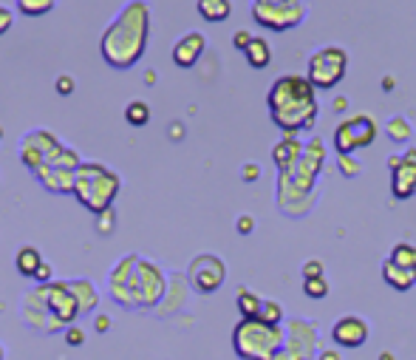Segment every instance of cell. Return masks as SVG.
<instances>
[{"label": "cell", "mask_w": 416, "mask_h": 360, "mask_svg": "<svg viewBox=\"0 0 416 360\" xmlns=\"http://www.w3.org/2000/svg\"><path fill=\"white\" fill-rule=\"evenodd\" d=\"M314 91L317 88L309 82V77H300V74H283L272 82L269 97H266L269 116L286 136L314 128V122H317Z\"/></svg>", "instance_id": "cell-1"}, {"label": "cell", "mask_w": 416, "mask_h": 360, "mask_svg": "<svg viewBox=\"0 0 416 360\" xmlns=\"http://www.w3.org/2000/svg\"><path fill=\"white\" fill-rule=\"evenodd\" d=\"M286 347V329L261 318H241L232 329V349L241 360H275Z\"/></svg>", "instance_id": "cell-2"}, {"label": "cell", "mask_w": 416, "mask_h": 360, "mask_svg": "<svg viewBox=\"0 0 416 360\" xmlns=\"http://www.w3.org/2000/svg\"><path fill=\"white\" fill-rule=\"evenodd\" d=\"M323 159H326V151H323V145L314 139V142L306 145L303 156H300L289 170H280V179H278V202H280L283 210L289 207V199H306V196L312 193Z\"/></svg>", "instance_id": "cell-3"}, {"label": "cell", "mask_w": 416, "mask_h": 360, "mask_svg": "<svg viewBox=\"0 0 416 360\" xmlns=\"http://www.w3.org/2000/svg\"><path fill=\"white\" fill-rule=\"evenodd\" d=\"M346 71H349V54L340 45H323L306 62V77L317 91H332L334 85H340Z\"/></svg>", "instance_id": "cell-4"}, {"label": "cell", "mask_w": 416, "mask_h": 360, "mask_svg": "<svg viewBox=\"0 0 416 360\" xmlns=\"http://www.w3.org/2000/svg\"><path fill=\"white\" fill-rule=\"evenodd\" d=\"M252 17L263 28L289 31L303 23L306 6L303 0H252Z\"/></svg>", "instance_id": "cell-5"}, {"label": "cell", "mask_w": 416, "mask_h": 360, "mask_svg": "<svg viewBox=\"0 0 416 360\" xmlns=\"http://www.w3.org/2000/svg\"><path fill=\"white\" fill-rule=\"evenodd\" d=\"M377 131H380V128H377V119H374V116H368V114L349 116V119L340 122L337 131H334V148H337L340 156H354V151L374 145Z\"/></svg>", "instance_id": "cell-6"}, {"label": "cell", "mask_w": 416, "mask_h": 360, "mask_svg": "<svg viewBox=\"0 0 416 360\" xmlns=\"http://www.w3.org/2000/svg\"><path fill=\"white\" fill-rule=\"evenodd\" d=\"M317 355V327L306 318H292L286 324V347L275 360H312Z\"/></svg>", "instance_id": "cell-7"}, {"label": "cell", "mask_w": 416, "mask_h": 360, "mask_svg": "<svg viewBox=\"0 0 416 360\" xmlns=\"http://www.w3.org/2000/svg\"><path fill=\"white\" fill-rule=\"evenodd\" d=\"M391 168V193L397 202H405L416 193V148H408L403 156L388 159Z\"/></svg>", "instance_id": "cell-8"}, {"label": "cell", "mask_w": 416, "mask_h": 360, "mask_svg": "<svg viewBox=\"0 0 416 360\" xmlns=\"http://www.w3.org/2000/svg\"><path fill=\"white\" fill-rule=\"evenodd\" d=\"M224 278H226V267H224V261L218 256H199V258H193V264H190V284H193V290L209 295V293H215L224 284Z\"/></svg>", "instance_id": "cell-9"}, {"label": "cell", "mask_w": 416, "mask_h": 360, "mask_svg": "<svg viewBox=\"0 0 416 360\" xmlns=\"http://www.w3.org/2000/svg\"><path fill=\"white\" fill-rule=\"evenodd\" d=\"M80 176H85V170H82ZM85 185H88V190H82V193H77V196H80V202H82L85 207H91V210H105V207L111 204L116 187H119L116 176L108 173V170H99V176H85Z\"/></svg>", "instance_id": "cell-10"}, {"label": "cell", "mask_w": 416, "mask_h": 360, "mask_svg": "<svg viewBox=\"0 0 416 360\" xmlns=\"http://www.w3.org/2000/svg\"><path fill=\"white\" fill-rule=\"evenodd\" d=\"M332 341L340 349H360L368 341V324L360 315H343L332 327Z\"/></svg>", "instance_id": "cell-11"}, {"label": "cell", "mask_w": 416, "mask_h": 360, "mask_svg": "<svg viewBox=\"0 0 416 360\" xmlns=\"http://www.w3.org/2000/svg\"><path fill=\"white\" fill-rule=\"evenodd\" d=\"M204 45H207V40H204L202 31L185 34V37L173 45V62H176L179 68H193V65L199 62V57L204 54Z\"/></svg>", "instance_id": "cell-12"}, {"label": "cell", "mask_w": 416, "mask_h": 360, "mask_svg": "<svg viewBox=\"0 0 416 360\" xmlns=\"http://www.w3.org/2000/svg\"><path fill=\"white\" fill-rule=\"evenodd\" d=\"M139 293H142V304H156L165 293V278L159 273L156 264H142L139 267Z\"/></svg>", "instance_id": "cell-13"}, {"label": "cell", "mask_w": 416, "mask_h": 360, "mask_svg": "<svg viewBox=\"0 0 416 360\" xmlns=\"http://www.w3.org/2000/svg\"><path fill=\"white\" fill-rule=\"evenodd\" d=\"M383 281L397 293H408L416 287V270H405V267L394 264L391 258H385L383 261Z\"/></svg>", "instance_id": "cell-14"}, {"label": "cell", "mask_w": 416, "mask_h": 360, "mask_svg": "<svg viewBox=\"0 0 416 360\" xmlns=\"http://www.w3.org/2000/svg\"><path fill=\"white\" fill-rule=\"evenodd\" d=\"M48 304H51V310H54L62 321H74V315H77V310H80L77 295H74V290H68V287H51Z\"/></svg>", "instance_id": "cell-15"}, {"label": "cell", "mask_w": 416, "mask_h": 360, "mask_svg": "<svg viewBox=\"0 0 416 360\" xmlns=\"http://www.w3.org/2000/svg\"><path fill=\"white\" fill-rule=\"evenodd\" d=\"M303 142H297L295 136H286V139H280L275 148H272V159H275V165H278V170H289L300 156H303Z\"/></svg>", "instance_id": "cell-16"}, {"label": "cell", "mask_w": 416, "mask_h": 360, "mask_svg": "<svg viewBox=\"0 0 416 360\" xmlns=\"http://www.w3.org/2000/svg\"><path fill=\"white\" fill-rule=\"evenodd\" d=\"M196 9H199V14L207 23H224L232 14V3L229 0H199Z\"/></svg>", "instance_id": "cell-17"}, {"label": "cell", "mask_w": 416, "mask_h": 360, "mask_svg": "<svg viewBox=\"0 0 416 360\" xmlns=\"http://www.w3.org/2000/svg\"><path fill=\"white\" fill-rule=\"evenodd\" d=\"M243 54H246V62L252 68H266L272 62V48H269V43L263 37H252V43L246 45Z\"/></svg>", "instance_id": "cell-18"}, {"label": "cell", "mask_w": 416, "mask_h": 360, "mask_svg": "<svg viewBox=\"0 0 416 360\" xmlns=\"http://www.w3.org/2000/svg\"><path fill=\"white\" fill-rule=\"evenodd\" d=\"M235 307H238L241 318H258V315H261V307H263V301H261V298H258L252 290L241 287V290H238V295H235Z\"/></svg>", "instance_id": "cell-19"}, {"label": "cell", "mask_w": 416, "mask_h": 360, "mask_svg": "<svg viewBox=\"0 0 416 360\" xmlns=\"http://www.w3.org/2000/svg\"><path fill=\"white\" fill-rule=\"evenodd\" d=\"M385 133H388L391 142H400L403 145V142H408L414 136V125H411L408 116H391L388 125H385Z\"/></svg>", "instance_id": "cell-20"}, {"label": "cell", "mask_w": 416, "mask_h": 360, "mask_svg": "<svg viewBox=\"0 0 416 360\" xmlns=\"http://www.w3.org/2000/svg\"><path fill=\"white\" fill-rule=\"evenodd\" d=\"M40 267H43V261H40V253H37L34 247H23V250L17 253V270H20L23 276H37Z\"/></svg>", "instance_id": "cell-21"}, {"label": "cell", "mask_w": 416, "mask_h": 360, "mask_svg": "<svg viewBox=\"0 0 416 360\" xmlns=\"http://www.w3.org/2000/svg\"><path fill=\"white\" fill-rule=\"evenodd\" d=\"M394 264H400V267H405V270H416V244H408V241H400L394 250H391V256H388Z\"/></svg>", "instance_id": "cell-22"}, {"label": "cell", "mask_w": 416, "mask_h": 360, "mask_svg": "<svg viewBox=\"0 0 416 360\" xmlns=\"http://www.w3.org/2000/svg\"><path fill=\"white\" fill-rule=\"evenodd\" d=\"M125 119H128L131 125H145V122L150 119V108H148V102L133 99V102L128 105V111H125Z\"/></svg>", "instance_id": "cell-23"}, {"label": "cell", "mask_w": 416, "mask_h": 360, "mask_svg": "<svg viewBox=\"0 0 416 360\" xmlns=\"http://www.w3.org/2000/svg\"><path fill=\"white\" fill-rule=\"evenodd\" d=\"M303 293H306V298H312V301L326 298V295H329V281H326V276H323V278H303Z\"/></svg>", "instance_id": "cell-24"}, {"label": "cell", "mask_w": 416, "mask_h": 360, "mask_svg": "<svg viewBox=\"0 0 416 360\" xmlns=\"http://www.w3.org/2000/svg\"><path fill=\"white\" fill-rule=\"evenodd\" d=\"M263 324H272V327H280L283 324V307L278 301H263L261 307V315H258Z\"/></svg>", "instance_id": "cell-25"}, {"label": "cell", "mask_w": 416, "mask_h": 360, "mask_svg": "<svg viewBox=\"0 0 416 360\" xmlns=\"http://www.w3.org/2000/svg\"><path fill=\"white\" fill-rule=\"evenodd\" d=\"M17 6H20V11L23 14H45V11H51V6H54V0H17Z\"/></svg>", "instance_id": "cell-26"}, {"label": "cell", "mask_w": 416, "mask_h": 360, "mask_svg": "<svg viewBox=\"0 0 416 360\" xmlns=\"http://www.w3.org/2000/svg\"><path fill=\"white\" fill-rule=\"evenodd\" d=\"M337 168H340V173L349 176V179L360 176V170H363V165H360L354 156H340V159H337Z\"/></svg>", "instance_id": "cell-27"}, {"label": "cell", "mask_w": 416, "mask_h": 360, "mask_svg": "<svg viewBox=\"0 0 416 360\" xmlns=\"http://www.w3.org/2000/svg\"><path fill=\"white\" fill-rule=\"evenodd\" d=\"M323 261L320 258H309L306 264H303V278H323Z\"/></svg>", "instance_id": "cell-28"}, {"label": "cell", "mask_w": 416, "mask_h": 360, "mask_svg": "<svg viewBox=\"0 0 416 360\" xmlns=\"http://www.w3.org/2000/svg\"><path fill=\"white\" fill-rule=\"evenodd\" d=\"M252 37H255V34H249L246 28H241V31H235V37H232V43H235V48H241V51H246V45L252 43Z\"/></svg>", "instance_id": "cell-29"}, {"label": "cell", "mask_w": 416, "mask_h": 360, "mask_svg": "<svg viewBox=\"0 0 416 360\" xmlns=\"http://www.w3.org/2000/svg\"><path fill=\"white\" fill-rule=\"evenodd\" d=\"M11 23H14V14H11V9L0 6V34H6V31L11 28Z\"/></svg>", "instance_id": "cell-30"}, {"label": "cell", "mask_w": 416, "mask_h": 360, "mask_svg": "<svg viewBox=\"0 0 416 360\" xmlns=\"http://www.w3.org/2000/svg\"><path fill=\"white\" fill-rule=\"evenodd\" d=\"M252 230H255V219H252V216H246V213H243V216H241V219H238V233H241V236H249V233H252Z\"/></svg>", "instance_id": "cell-31"}, {"label": "cell", "mask_w": 416, "mask_h": 360, "mask_svg": "<svg viewBox=\"0 0 416 360\" xmlns=\"http://www.w3.org/2000/svg\"><path fill=\"white\" fill-rule=\"evenodd\" d=\"M57 91H60V94H71V91H74V80H71L68 74L57 77Z\"/></svg>", "instance_id": "cell-32"}, {"label": "cell", "mask_w": 416, "mask_h": 360, "mask_svg": "<svg viewBox=\"0 0 416 360\" xmlns=\"http://www.w3.org/2000/svg\"><path fill=\"white\" fill-rule=\"evenodd\" d=\"M65 341H68V344H71V347H80V344H82V341H85V335H82V332H80V329H77V327H71V329H68V332H65Z\"/></svg>", "instance_id": "cell-33"}, {"label": "cell", "mask_w": 416, "mask_h": 360, "mask_svg": "<svg viewBox=\"0 0 416 360\" xmlns=\"http://www.w3.org/2000/svg\"><path fill=\"white\" fill-rule=\"evenodd\" d=\"M258 176H261V168H258V165H252V162L243 165V182H255Z\"/></svg>", "instance_id": "cell-34"}, {"label": "cell", "mask_w": 416, "mask_h": 360, "mask_svg": "<svg viewBox=\"0 0 416 360\" xmlns=\"http://www.w3.org/2000/svg\"><path fill=\"white\" fill-rule=\"evenodd\" d=\"M317 360H343V358H340V352H337V349H320Z\"/></svg>", "instance_id": "cell-35"}, {"label": "cell", "mask_w": 416, "mask_h": 360, "mask_svg": "<svg viewBox=\"0 0 416 360\" xmlns=\"http://www.w3.org/2000/svg\"><path fill=\"white\" fill-rule=\"evenodd\" d=\"M343 108H349V99L346 97H337L334 99V111H343Z\"/></svg>", "instance_id": "cell-36"}, {"label": "cell", "mask_w": 416, "mask_h": 360, "mask_svg": "<svg viewBox=\"0 0 416 360\" xmlns=\"http://www.w3.org/2000/svg\"><path fill=\"white\" fill-rule=\"evenodd\" d=\"M48 273H51V270H48L45 264H43V267L37 270V276H34V278H37V281H45V278H48Z\"/></svg>", "instance_id": "cell-37"}, {"label": "cell", "mask_w": 416, "mask_h": 360, "mask_svg": "<svg viewBox=\"0 0 416 360\" xmlns=\"http://www.w3.org/2000/svg\"><path fill=\"white\" fill-rule=\"evenodd\" d=\"M383 91H394V77H385L383 80Z\"/></svg>", "instance_id": "cell-38"}, {"label": "cell", "mask_w": 416, "mask_h": 360, "mask_svg": "<svg viewBox=\"0 0 416 360\" xmlns=\"http://www.w3.org/2000/svg\"><path fill=\"white\" fill-rule=\"evenodd\" d=\"M108 327H111V321H108V318H97V329H99V332H102V329H108Z\"/></svg>", "instance_id": "cell-39"}, {"label": "cell", "mask_w": 416, "mask_h": 360, "mask_svg": "<svg viewBox=\"0 0 416 360\" xmlns=\"http://www.w3.org/2000/svg\"><path fill=\"white\" fill-rule=\"evenodd\" d=\"M380 360H397V358H394L391 352H383V355H380Z\"/></svg>", "instance_id": "cell-40"}, {"label": "cell", "mask_w": 416, "mask_h": 360, "mask_svg": "<svg viewBox=\"0 0 416 360\" xmlns=\"http://www.w3.org/2000/svg\"><path fill=\"white\" fill-rule=\"evenodd\" d=\"M0 360H3V347H0Z\"/></svg>", "instance_id": "cell-41"}]
</instances>
